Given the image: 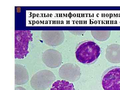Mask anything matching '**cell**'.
Instances as JSON below:
<instances>
[{"instance_id": "obj_1", "label": "cell", "mask_w": 120, "mask_h": 90, "mask_svg": "<svg viewBox=\"0 0 120 90\" xmlns=\"http://www.w3.org/2000/svg\"><path fill=\"white\" fill-rule=\"evenodd\" d=\"M101 53L99 46L93 41H84L78 45L75 51L76 59L85 64L94 63L99 57Z\"/></svg>"}, {"instance_id": "obj_2", "label": "cell", "mask_w": 120, "mask_h": 90, "mask_svg": "<svg viewBox=\"0 0 120 90\" xmlns=\"http://www.w3.org/2000/svg\"><path fill=\"white\" fill-rule=\"evenodd\" d=\"M33 34L28 30L15 31V58L23 59L29 53L28 45L33 41Z\"/></svg>"}, {"instance_id": "obj_3", "label": "cell", "mask_w": 120, "mask_h": 90, "mask_svg": "<svg viewBox=\"0 0 120 90\" xmlns=\"http://www.w3.org/2000/svg\"><path fill=\"white\" fill-rule=\"evenodd\" d=\"M56 80L53 72L48 70L39 71L33 75L30 80L31 87L35 90H45Z\"/></svg>"}, {"instance_id": "obj_4", "label": "cell", "mask_w": 120, "mask_h": 90, "mask_svg": "<svg viewBox=\"0 0 120 90\" xmlns=\"http://www.w3.org/2000/svg\"><path fill=\"white\" fill-rule=\"evenodd\" d=\"M101 83L104 90H120V67H112L105 71Z\"/></svg>"}, {"instance_id": "obj_5", "label": "cell", "mask_w": 120, "mask_h": 90, "mask_svg": "<svg viewBox=\"0 0 120 90\" xmlns=\"http://www.w3.org/2000/svg\"><path fill=\"white\" fill-rule=\"evenodd\" d=\"M41 37L47 45L56 46L60 45L64 41V35L62 31L43 30L41 33Z\"/></svg>"}, {"instance_id": "obj_6", "label": "cell", "mask_w": 120, "mask_h": 90, "mask_svg": "<svg viewBox=\"0 0 120 90\" xmlns=\"http://www.w3.org/2000/svg\"><path fill=\"white\" fill-rule=\"evenodd\" d=\"M42 59L47 67L50 68H56L60 67L62 63V55L57 50L49 49L44 52Z\"/></svg>"}, {"instance_id": "obj_7", "label": "cell", "mask_w": 120, "mask_h": 90, "mask_svg": "<svg viewBox=\"0 0 120 90\" xmlns=\"http://www.w3.org/2000/svg\"><path fill=\"white\" fill-rule=\"evenodd\" d=\"M77 67L72 64L62 65L59 70V75L62 79L69 81H73L76 78Z\"/></svg>"}, {"instance_id": "obj_8", "label": "cell", "mask_w": 120, "mask_h": 90, "mask_svg": "<svg viewBox=\"0 0 120 90\" xmlns=\"http://www.w3.org/2000/svg\"><path fill=\"white\" fill-rule=\"evenodd\" d=\"M15 83L20 86L26 83L29 80V74L26 69L22 65L15 64Z\"/></svg>"}, {"instance_id": "obj_9", "label": "cell", "mask_w": 120, "mask_h": 90, "mask_svg": "<svg viewBox=\"0 0 120 90\" xmlns=\"http://www.w3.org/2000/svg\"><path fill=\"white\" fill-rule=\"evenodd\" d=\"M106 55L109 56V61L112 63L120 62V45L112 44L109 45L106 49Z\"/></svg>"}, {"instance_id": "obj_10", "label": "cell", "mask_w": 120, "mask_h": 90, "mask_svg": "<svg viewBox=\"0 0 120 90\" xmlns=\"http://www.w3.org/2000/svg\"><path fill=\"white\" fill-rule=\"evenodd\" d=\"M50 90H75L72 83L66 80H58L53 83Z\"/></svg>"}, {"instance_id": "obj_11", "label": "cell", "mask_w": 120, "mask_h": 90, "mask_svg": "<svg viewBox=\"0 0 120 90\" xmlns=\"http://www.w3.org/2000/svg\"><path fill=\"white\" fill-rule=\"evenodd\" d=\"M15 90H26L25 88L19 86L15 88Z\"/></svg>"}]
</instances>
